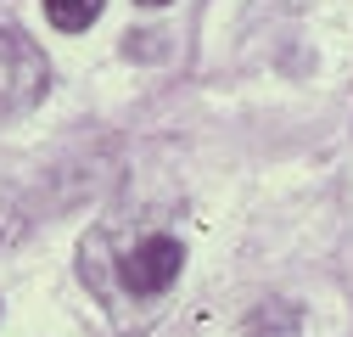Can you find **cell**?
Instances as JSON below:
<instances>
[{"mask_svg":"<svg viewBox=\"0 0 353 337\" xmlns=\"http://www.w3.org/2000/svg\"><path fill=\"white\" fill-rule=\"evenodd\" d=\"M46 17H51V28L79 34V28H90L101 17V0H46Z\"/></svg>","mask_w":353,"mask_h":337,"instance_id":"3957f363","label":"cell"},{"mask_svg":"<svg viewBox=\"0 0 353 337\" xmlns=\"http://www.w3.org/2000/svg\"><path fill=\"white\" fill-rule=\"evenodd\" d=\"M297 326H303L297 304H263L247 315V337H297Z\"/></svg>","mask_w":353,"mask_h":337,"instance_id":"7a4b0ae2","label":"cell"},{"mask_svg":"<svg viewBox=\"0 0 353 337\" xmlns=\"http://www.w3.org/2000/svg\"><path fill=\"white\" fill-rule=\"evenodd\" d=\"M141 6H168V0H141Z\"/></svg>","mask_w":353,"mask_h":337,"instance_id":"277c9868","label":"cell"},{"mask_svg":"<svg viewBox=\"0 0 353 337\" xmlns=\"http://www.w3.org/2000/svg\"><path fill=\"white\" fill-rule=\"evenodd\" d=\"M180 270H185V247L168 231H141L135 242H118L112 253L96 236L84 242V281L101 287L112 276L107 298H118V304H163L168 287L180 281Z\"/></svg>","mask_w":353,"mask_h":337,"instance_id":"6da1fadb","label":"cell"}]
</instances>
